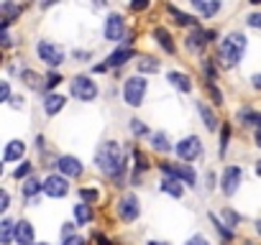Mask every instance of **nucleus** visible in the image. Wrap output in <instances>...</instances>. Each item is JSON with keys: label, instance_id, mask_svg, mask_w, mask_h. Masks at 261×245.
<instances>
[{"label": "nucleus", "instance_id": "nucleus-1", "mask_svg": "<svg viewBox=\"0 0 261 245\" xmlns=\"http://www.w3.org/2000/svg\"><path fill=\"white\" fill-rule=\"evenodd\" d=\"M95 164H97V169H100L108 179H113V181H123L125 169H128L125 151H123V146L115 143V141L102 143V148H100L97 156H95Z\"/></svg>", "mask_w": 261, "mask_h": 245}, {"label": "nucleus", "instance_id": "nucleus-2", "mask_svg": "<svg viewBox=\"0 0 261 245\" xmlns=\"http://www.w3.org/2000/svg\"><path fill=\"white\" fill-rule=\"evenodd\" d=\"M243 51H246V36H243V34H228V36L220 41V49H218L220 67L233 69V67L241 62Z\"/></svg>", "mask_w": 261, "mask_h": 245}, {"label": "nucleus", "instance_id": "nucleus-3", "mask_svg": "<svg viewBox=\"0 0 261 245\" xmlns=\"http://www.w3.org/2000/svg\"><path fill=\"white\" fill-rule=\"evenodd\" d=\"M146 89H149L146 77H130V79H125L123 97H125V102L130 107H141L144 105V97H146Z\"/></svg>", "mask_w": 261, "mask_h": 245}, {"label": "nucleus", "instance_id": "nucleus-4", "mask_svg": "<svg viewBox=\"0 0 261 245\" xmlns=\"http://www.w3.org/2000/svg\"><path fill=\"white\" fill-rule=\"evenodd\" d=\"M159 169H162V174H167L169 179H177V181H182V184H187V187H195V184H197V176H195V171H192L190 164H169V161H162Z\"/></svg>", "mask_w": 261, "mask_h": 245}, {"label": "nucleus", "instance_id": "nucleus-5", "mask_svg": "<svg viewBox=\"0 0 261 245\" xmlns=\"http://www.w3.org/2000/svg\"><path fill=\"white\" fill-rule=\"evenodd\" d=\"M36 54H39V59L41 62H46L49 67H59L62 62H64V49L62 46H57V44H51V41H39L36 44Z\"/></svg>", "mask_w": 261, "mask_h": 245}, {"label": "nucleus", "instance_id": "nucleus-6", "mask_svg": "<svg viewBox=\"0 0 261 245\" xmlns=\"http://www.w3.org/2000/svg\"><path fill=\"white\" fill-rule=\"evenodd\" d=\"M139 215H141V204H139V197L136 194H123L118 199V217L123 222H134Z\"/></svg>", "mask_w": 261, "mask_h": 245}, {"label": "nucleus", "instance_id": "nucleus-7", "mask_svg": "<svg viewBox=\"0 0 261 245\" xmlns=\"http://www.w3.org/2000/svg\"><path fill=\"white\" fill-rule=\"evenodd\" d=\"M72 95L77 97V100H82V102H92L95 97H97V84L90 79V77H74L72 79Z\"/></svg>", "mask_w": 261, "mask_h": 245}, {"label": "nucleus", "instance_id": "nucleus-8", "mask_svg": "<svg viewBox=\"0 0 261 245\" xmlns=\"http://www.w3.org/2000/svg\"><path fill=\"white\" fill-rule=\"evenodd\" d=\"M174 151H177V156H179L185 164H190V161H195V159L202 154V143H200L197 136H187V138H182V141L174 146Z\"/></svg>", "mask_w": 261, "mask_h": 245}, {"label": "nucleus", "instance_id": "nucleus-9", "mask_svg": "<svg viewBox=\"0 0 261 245\" xmlns=\"http://www.w3.org/2000/svg\"><path fill=\"white\" fill-rule=\"evenodd\" d=\"M241 179H243V171L238 166H225L223 174H220V189H223V194L225 197L236 194L238 187H241Z\"/></svg>", "mask_w": 261, "mask_h": 245}, {"label": "nucleus", "instance_id": "nucleus-10", "mask_svg": "<svg viewBox=\"0 0 261 245\" xmlns=\"http://www.w3.org/2000/svg\"><path fill=\"white\" fill-rule=\"evenodd\" d=\"M67 192H69L67 176H62V174L46 176V181H44V194H49L51 199H62V197H67Z\"/></svg>", "mask_w": 261, "mask_h": 245}, {"label": "nucleus", "instance_id": "nucleus-11", "mask_svg": "<svg viewBox=\"0 0 261 245\" xmlns=\"http://www.w3.org/2000/svg\"><path fill=\"white\" fill-rule=\"evenodd\" d=\"M123 31H125L123 16L113 13V16L105 21V39H108V41H118V39H123Z\"/></svg>", "mask_w": 261, "mask_h": 245}, {"label": "nucleus", "instance_id": "nucleus-12", "mask_svg": "<svg viewBox=\"0 0 261 245\" xmlns=\"http://www.w3.org/2000/svg\"><path fill=\"white\" fill-rule=\"evenodd\" d=\"M57 169H59L62 176H80L85 166H82V161L74 159V156H62V159L57 161Z\"/></svg>", "mask_w": 261, "mask_h": 245}, {"label": "nucleus", "instance_id": "nucleus-13", "mask_svg": "<svg viewBox=\"0 0 261 245\" xmlns=\"http://www.w3.org/2000/svg\"><path fill=\"white\" fill-rule=\"evenodd\" d=\"M215 34L213 31H205V28H195L190 36H187V49L190 51H200V49H205L207 46V41L213 39Z\"/></svg>", "mask_w": 261, "mask_h": 245}, {"label": "nucleus", "instance_id": "nucleus-14", "mask_svg": "<svg viewBox=\"0 0 261 245\" xmlns=\"http://www.w3.org/2000/svg\"><path fill=\"white\" fill-rule=\"evenodd\" d=\"M16 242L18 245H34V225L29 220L16 222Z\"/></svg>", "mask_w": 261, "mask_h": 245}, {"label": "nucleus", "instance_id": "nucleus-15", "mask_svg": "<svg viewBox=\"0 0 261 245\" xmlns=\"http://www.w3.org/2000/svg\"><path fill=\"white\" fill-rule=\"evenodd\" d=\"M64 105H67V97H64V95H57V92H49L46 100H44V110H46V115H57V112H62Z\"/></svg>", "mask_w": 261, "mask_h": 245}, {"label": "nucleus", "instance_id": "nucleus-16", "mask_svg": "<svg viewBox=\"0 0 261 245\" xmlns=\"http://www.w3.org/2000/svg\"><path fill=\"white\" fill-rule=\"evenodd\" d=\"M154 39L159 41V46H162L167 54H177V46H174V41H172V34H169L167 28L156 26V28H154Z\"/></svg>", "mask_w": 261, "mask_h": 245}, {"label": "nucleus", "instance_id": "nucleus-17", "mask_svg": "<svg viewBox=\"0 0 261 245\" xmlns=\"http://www.w3.org/2000/svg\"><path fill=\"white\" fill-rule=\"evenodd\" d=\"M167 13L174 18V23H177V26H195V28H197V18H195V16H190V13H182L177 6H167Z\"/></svg>", "mask_w": 261, "mask_h": 245}, {"label": "nucleus", "instance_id": "nucleus-18", "mask_svg": "<svg viewBox=\"0 0 261 245\" xmlns=\"http://www.w3.org/2000/svg\"><path fill=\"white\" fill-rule=\"evenodd\" d=\"M192 8L197 13H202L205 18H210V16H215L220 11V3H215V0H192Z\"/></svg>", "mask_w": 261, "mask_h": 245}, {"label": "nucleus", "instance_id": "nucleus-19", "mask_svg": "<svg viewBox=\"0 0 261 245\" xmlns=\"http://www.w3.org/2000/svg\"><path fill=\"white\" fill-rule=\"evenodd\" d=\"M130 56H134V49H130V46H125V49H118V51H113V54L108 56L105 67H108V69H110V67H120V64H125Z\"/></svg>", "mask_w": 261, "mask_h": 245}, {"label": "nucleus", "instance_id": "nucleus-20", "mask_svg": "<svg viewBox=\"0 0 261 245\" xmlns=\"http://www.w3.org/2000/svg\"><path fill=\"white\" fill-rule=\"evenodd\" d=\"M23 154H26V143H23V141H11V143L6 146L3 161H18Z\"/></svg>", "mask_w": 261, "mask_h": 245}, {"label": "nucleus", "instance_id": "nucleus-21", "mask_svg": "<svg viewBox=\"0 0 261 245\" xmlns=\"http://www.w3.org/2000/svg\"><path fill=\"white\" fill-rule=\"evenodd\" d=\"M238 120H243V126H256V131H261V112H256L251 107L238 110Z\"/></svg>", "mask_w": 261, "mask_h": 245}, {"label": "nucleus", "instance_id": "nucleus-22", "mask_svg": "<svg viewBox=\"0 0 261 245\" xmlns=\"http://www.w3.org/2000/svg\"><path fill=\"white\" fill-rule=\"evenodd\" d=\"M197 112H200L202 122L207 126V131H215V128H218V117H215V112H213L205 102H197Z\"/></svg>", "mask_w": 261, "mask_h": 245}, {"label": "nucleus", "instance_id": "nucleus-23", "mask_svg": "<svg viewBox=\"0 0 261 245\" xmlns=\"http://www.w3.org/2000/svg\"><path fill=\"white\" fill-rule=\"evenodd\" d=\"M167 79H169V82H172L179 92H190V89H192L190 77H187V74H182V72H169V74H167Z\"/></svg>", "mask_w": 261, "mask_h": 245}, {"label": "nucleus", "instance_id": "nucleus-24", "mask_svg": "<svg viewBox=\"0 0 261 245\" xmlns=\"http://www.w3.org/2000/svg\"><path fill=\"white\" fill-rule=\"evenodd\" d=\"M74 220H77V225H90L92 222V207L85 204V202H80L74 207Z\"/></svg>", "mask_w": 261, "mask_h": 245}, {"label": "nucleus", "instance_id": "nucleus-25", "mask_svg": "<svg viewBox=\"0 0 261 245\" xmlns=\"http://www.w3.org/2000/svg\"><path fill=\"white\" fill-rule=\"evenodd\" d=\"M162 192H167V194H172V197H177V199H179V197L185 194V187H182V181H177V179H169V176H167V179L162 181Z\"/></svg>", "mask_w": 261, "mask_h": 245}, {"label": "nucleus", "instance_id": "nucleus-26", "mask_svg": "<svg viewBox=\"0 0 261 245\" xmlns=\"http://www.w3.org/2000/svg\"><path fill=\"white\" fill-rule=\"evenodd\" d=\"M151 146H154V151H159V154H169V151H172V143H169V138H167L164 133H154V136H151Z\"/></svg>", "mask_w": 261, "mask_h": 245}, {"label": "nucleus", "instance_id": "nucleus-27", "mask_svg": "<svg viewBox=\"0 0 261 245\" xmlns=\"http://www.w3.org/2000/svg\"><path fill=\"white\" fill-rule=\"evenodd\" d=\"M21 11H23V8H21V6H16V3H3V6H0V13L6 16L3 21H8V23H11L13 18H18V16H21Z\"/></svg>", "mask_w": 261, "mask_h": 245}, {"label": "nucleus", "instance_id": "nucleus-28", "mask_svg": "<svg viewBox=\"0 0 261 245\" xmlns=\"http://www.w3.org/2000/svg\"><path fill=\"white\" fill-rule=\"evenodd\" d=\"M134 159H136V171H134V184H139V176H141V171H146L149 169V164H146V156L136 148L134 151Z\"/></svg>", "mask_w": 261, "mask_h": 245}, {"label": "nucleus", "instance_id": "nucleus-29", "mask_svg": "<svg viewBox=\"0 0 261 245\" xmlns=\"http://www.w3.org/2000/svg\"><path fill=\"white\" fill-rule=\"evenodd\" d=\"M210 220H213V225H215L218 235H220L223 240H228V242H230V240H233V230H230V227H228L225 222H220V220H218V217H215L213 212H210Z\"/></svg>", "mask_w": 261, "mask_h": 245}, {"label": "nucleus", "instance_id": "nucleus-30", "mask_svg": "<svg viewBox=\"0 0 261 245\" xmlns=\"http://www.w3.org/2000/svg\"><path fill=\"white\" fill-rule=\"evenodd\" d=\"M0 230H3V245H11V240L16 237V222L3 220V222H0Z\"/></svg>", "mask_w": 261, "mask_h": 245}, {"label": "nucleus", "instance_id": "nucleus-31", "mask_svg": "<svg viewBox=\"0 0 261 245\" xmlns=\"http://www.w3.org/2000/svg\"><path fill=\"white\" fill-rule=\"evenodd\" d=\"M139 72H141V74H154V72H159V62L151 59V56H144V59L139 62Z\"/></svg>", "mask_w": 261, "mask_h": 245}, {"label": "nucleus", "instance_id": "nucleus-32", "mask_svg": "<svg viewBox=\"0 0 261 245\" xmlns=\"http://www.w3.org/2000/svg\"><path fill=\"white\" fill-rule=\"evenodd\" d=\"M21 79L31 87V89H41V77L36 74V72H31V69H23L21 72Z\"/></svg>", "mask_w": 261, "mask_h": 245}, {"label": "nucleus", "instance_id": "nucleus-33", "mask_svg": "<svg viewBox=\"0 0 261 245\" xmlns=\"http://www.w3.org/2000/svg\"><path fill=\"white\" fill-rule=\"evenodd\" d=\"M41 189H44V184L36 181V179H26V184H23V194H26V197H34V194L41 192Z\"/></svg>", "mask_w": 261, "mask_h": 245}, {"label": "nucleus", "instance_id": "nucleus-34", "mask_svg": "<svg viewBox=\"0 0 261 245\" xmlns=\"http://www.w3.org/2000/svg\"><path fill=\"white\" fill-rule=\"evenodd\" d=\"M80 199H82L85 204H95V202L100 199V192H97V189H80Z\"/></svg>", "mask_w": 261, "mask_h": 245}, {"label": "nucleus", "instance_id": "nucleus-35", "mask_svg": "<svg viewBox=\"0 0 261 245\" xmlns=\"http://www.w3.org/2000/svg\"><path fill=\"white\" fill-rule=\"evenodd\" d=\"M205 87H207V92H210L213 105H223V95H220V89L215 87V82H205Z\"/></svg>", "mask_w": 261, "mask_h": 245}, {"label": "nucleus", "instance_id": "nucleus-36", "mask_svg": "<svg viewBox=\"0 0 261 245\" xmlns=\"http://www.w3.org/2000/svg\"><path fill=\"white\" fill-rule=\"evenodd\" d=\"M223 222H225V225H228V227L233 230V227H236V225L241 222V217H238V215H236L233 209H223Z\"/></svg>", "mask_w": 261, "mask_h": 245}, {"label": "nucleus", "instance_id": "nucleus-37", "mask_svg": "<svg viewBox=\"0 0 261 245\" xmlns=\"http://www.w3.org/2000/svg\"><path fill=\"white\" fill-rule=\"evenodd\" d=\"M130 133H134V136H139V138H141V136H146V133H149V128L144 126L141 120H130Z\"/></svg>", "mask_w": 261, "mask_h": 245}, {"label": "nucleus", "instance_id": "nucleus-38", "mask_svg": "<svg viewBox=\"0 0 261 245\" xmlns=\"http://www.w3.org/2000/svg\"><path fill=\"white\" fill-rule=\"evenodd\" d=\"M228 141H230V128H228V126H223V131H220V159L225 156V148H228Z\"/></svg>", "mask_w": 261, "mask_h": 245}, {"label": "nucleus", "instance_id": "nucleus-39", "mask_svg": "<svg viewBox=\"0 0 261 245\" xmlns=\"http://www.w3.org/2000/svg\"><path fill=\"white\" fill-rule=\"evenodd\" d=\"M31 171H34V166H31V164H21V166L13 171V176H16V179H26Z\"/></svg>", "mask_w": 261, "mask_h": 245}, {"label": "nucleus", "instance_id": "nucleus-40", "mask_svg": "<svg viewBox=\"0 0 261 245\" xmlns=\"http://www.w3.org/2000/svg\"><path fill=\"white\" fill-rule=\"evenodd\" d=\"M59 82H62V77H59V74H54V72H51V74H49V77H46V82H44V89H54V87H57V84H59Z\"/></svg>", "mask_w": 261, "mask_h": 245}, {"label": "nucleus", "instance_id": "nucleus-41", "mask_svg": "<svg viewBox=\"0 0 261 245\" xmlns=\"http://www.w3.org/2000/svg\"><path fill=\"white\" fill-rule=\"evenodd\" d=\"M246 23H248L251 28H256V31H261V13H251V16L246 18Z\"/></svg>", "mask_w": 261, "mask_h": 245}, {"label": "nucleus", "instance_id": "nucleus-42", "mask_svg": "<svg viewBox=\"0 0 261 245\" xmlns=\"http://www.w3.org/2000/svg\"><path fill=\"white\" fill-rule=\"evenodd\" d=\"M0 100H3V102L13 100V97H11V84H8V82H0Z\"/></svg>", "mask_w": 261, "mask_h": 245}, {"label": "nucleus", "instance_id": "nucleus-43", "mask_svg": "<svg viewBox=\"0 0 261 245\" xmlns=\"http://www.w3.org/2000/svg\"><path fill=\"white\" fill-rule=\"evenodd\" d=\"M8 202H11V194H8V192L3 189V192H0V209H3V212H6L8 207H11Z\"/></svg>", "mask_w": 261, "mask_h": 245}, {"label": "nucleus", "instance_id": "nucleus-44", "mask_svg": "<svg viewBox=\"0 0 261 245\" xmlns=\"http://www.w3.org/2000/svg\"><path fill=\"white\" fill-rule=\"evenodd\" d=\"M185 245H210V242L205 240V235H195V237H190Z\"/></svg>", "mask_w": 261, "mask_h": 245}, {"label": "nucleus", "instance_id": "nucleus-45", "mask_svg": "<svg viewBox=\"0 0 261 245\" xmlns=\"http://www.w3.org/2000/svg\"><path fill=\"white\" fill-rule=\"evenodd\" d=\"M62 245H85V240H82L80 235H72V237H67V240H62Z\"/></svg>", "mask_w": 261, "mask_h": 245}, {"label": "nucleus", "instance_id": "nucleus-46", "mask_svg": "<svg viewBox=\"0 0 261 245\" xmlns=\"http://www.w3.org/2000/svg\"><path fill=\"white\" fill-rule=\"evenodd\" d=\"M149 8V0H136V3H130V11H146Z\"/></svg>", "mask_w": 261, "mask_h": 245}, {"label": "nucleus", "instance_id": "nucleus-47", "mask_svg": "<svg viewBox=\"0 0 261 245\" xmlns=\"http://www.w3.org/2000/svg\"><path fill=\"white\" fill-rule=\"evenodd\" d=\"M72 230H74V225H72V222H67V225H62V240H67V237H72Z\"/></svg>", "mask_w": 261, "mask_h": 245}, {"label": "nucleus", "instance_id": "nucleus-48", "mask_svg": "<svg viewBox=\"0 0 261 245\" xmlns=\"http://www.w3.org/2000/svg\"><path fill=\"white\" fill-rule=\"evenodd\" d=\"M0 44H3V46H11V44H13V39L8 36V31H3V34H0Z\"/></svg>", "mask_w": 261, "mask_h": 245}, {"label": "nucleus", "instance_id": "nucleus-49", "mask_svg": "<svg viewBox=\"0 0 261 245\" xmlns=\"http://www.w3.org/2000/svg\"><path fill=\"white\" fill-rule=\"evenodd\" d=\"M23 102H26V100H23V97H21V95H16V97H13V100H11V105H13V107H16V110H18V107H23Z\"/></svg>", "mask_w": 261, "mask_h": 245}, {"label": "nucleus", "instance_id": "nucleus-50", "mask_svg": "<svg viewBox=\"0 0 261 245\" xmlns=\"http://www.w3.org/2000/svg\"><path fill=\"white\" fill-rule=\"evenodd\" d=\"M251 82H253V89H261V74H253Z\"/></svg>", "mask_w": 261, "mask_h": 245}, {"label": "nucleus", "instance_id": "nucleus-51", "mask_svg": "<svg viewBox=\"0 0 261 245\" xmlns=\"http://www.w3.org/2000/svg\"><path fill=\"white\" fill-rule=\"evenodd\" d=\"M95 240H97V245H110V240L105 235H95Z\"/></svg>", "mask_w": 261, "mask_h": 245}, {"label": "nucleus", "instance_id": "nucleus-52", "mask_svg": "<svg viewBox=\"0 0 261 245\" xmlns=\"http://www.w3.org/2000/svg\"><path fill=\"white\" fill-rule=\"evenodd\" d=\"M253 138H256V146L261 148V131H256V136H253Z\"/></svg>", "mask_w": 261, "mask_h": 245}, {"label": "nucleus", "instance_id": "nucleus-53", "mask_svg": "<svg viewBox=\"0 0 261 245\" xmlns=\"http://www.w3.org/2000/svg\"><path fill=\"white\" fill-rule=\"evenodd\" d=\"M256 174L261 176V161H256Z\"/></svg>", "mask_w": 261, "mask_h": 245}, {"label": "nucleus", "instance_id": "nucleus-54", "mask_svg": "<svg viewBox=\"0 0 261 245\" xmlns=\"http://www.w3.org/2000/svg\"><path fill=\"white\" fill-rule=\"evenodd\" d=\"M146 245H167V242H159V240H151V242H146Z\"/></svg>", "mask_w": 261, "mask_h": 245}, {"label": "nucleus", "instance_id": "nucleus-55", "mask_svg": "<svg viewBox=\"0 0 261 245\" xmlns=\"http://www.w3.org/2000/svg\"><path fill=\"white\" fill-rule=\"evenodd\" d=\"M256 232H258V235H261V220H258V222H256Z\"/></svg>", "mask_w": 261, "mask_h": 245}, {"label": "nucleus", "instance_id": "nucleus-56", "mask_svg": "<svg viewBox=\"0 0 261 245\" xmlns=\"http://www.w3.org/2000/svg\"><path fill=\"white\" fill-rule=\"evenodd\" d=\"M41 245H46V242H41Z\"/></svg>", "mask_w": 261, "mask_h": 245}]
</instances>
